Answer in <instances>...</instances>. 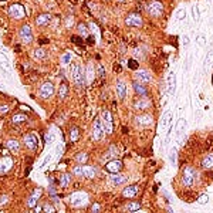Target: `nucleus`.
<instances>
[{
  "label": "nucleus",
  "instance_id": "nucleus-38",
  "mask_svg": "<svg viewBox=\"0 0 213 213\" xmlns=\"http://www.w3.org/2000/svg\"><path fill=\"white\" fill-rule=\"evenodd\" d=\"M176 149L175 148H172L171 149V152H169V159H171V162L173 163V165H175L176 163V161H178V156H176Z\"/></svg>",
  "mask_w": 213,
  "mask_h": 213
},
{
  "label": "nucleus",
  "instance_id": "nucleus-30",
  "mask_svg": "<svg viewBox=\"0 0 213 213\" xmlns=\"http://www.w3.org/2000/svg\"><path fill=\"white\" fill-rule=\"evenodd\" d=\"M70 182H71V178H70V173H63L60 176V179H58V183H60L61 188H67L70 185Z\"/></svg>",
  "mask_w": 213,
  "mask_h": 213
},
{
  "label": "nucleus",
  "instance_id": "nucleus-24",
  "mask_svg": "<svg viewBox=\"0 0 213 213\" xmlns=\"http://www.w3.org/2000/svg\"><path fill=\"white\" fill-rule=\"evenodd\" d=\"M134 90H135V93L138 94V95H141V97H145L146 94H148V90L142 85V83H134Z\"/></svg>",
  "mask_w": 213,
  "mask_h": 213
},
{
  "label": "nucleus",
  "instance_id": "nucleus-41",
  "mask_svg": "<svg viewBox=\"0 0 213 213\" xmlns=\"http://www.w3.org/2000/svg\"><path fill=\"white\" fill-rule=\"evenodd\" d=\"M185 16H186V10L185 9H181V10H178V11H176V19H178V20L185 19Z\"/></svg>",
  "mask_w": 213,
  "mask_h": 213
},
{
  "label": "nucleus",
  "instance_id": "nucleus-19",
  "mask_svg": "<svg viewBox=\"0 0 213 213\" xmlns=\"http://www.w3.org/2000/svg\"><path fill=\"white\" fill-rule=\"evenodd\" d=\"M40 196H41V189L38 188V189L34 190V193H33L31 196H28V199H27V206H28V208H34V206L37 205V200H38Z\"/></svg>",
  "mask_w": 213,
  "mask_h": 213
},
{
  "label": "nucleus",
  "instance_id": "nucleus-32",
  "mask_svg": "<svg viewBox=\"0 0 213 213\" xmlns=\"http://www.w3.org/2000/svg\"><path fill=\"white\" fill-rule=\"evenodd\" d=\"M213 64V50H210L206 56V60H205V71H208L209 67Z\"/></svg>",
  "mask_w": 213,
  "mask_h": 213
},
{
  "label": "nucleus",
  "instance_id": "nucleus-45",
  "mask_svg": "<svg viewBox=\"0 0 213 213\" xmlns=\"http://www.w3.org/2000/svg\"><path fill=\"white\" fill-rule=\"evenodd\" d=\"M100 209H101V206L98 203H94L93 206H91V210H93V212H100Z\"/></svg>",
  "mask_w": 213,
  "mask_h": 213
},
{
  "label": "nucleus",
  "instance_id": "nucleus-33",
  "mask_svg": "<svg viewBox=\"0 0 213 213\" xmlns=\"http://www.w3.org/2000/svg\"><path fill=\"white\" fill-rule=\"evenodd\" d=\"M33 56H34L36 60H43V58H46V57H47V53L43 50V48H36Z\"/></svg>",
  "mask_w": 213,
  "mask_h": 213
},
{
  "label": "nucleus",
  "instance_id": "nucleus-23",
  "mask_svg": "<svg viewBox=\"0 0 213 213\" xmlns=\"http://www.w3.org/2000/svg\"><path fill=\"white\" fill-rule=\"evenodd\" d=\"M67 94H68V84L61 83L60 87H58V93H57V95H58L60 100H64V98L67 97Z\"/></svg>",
  "mask_w": 213,
  "mask_h": 213
},
{
  "label": "nucleus",
  "instance_id": "nucleus-29",
  "mask_svg": "<svg viewBox=\"0 0 213 213\" xmlns=\"http://www.w3.org/2000/svg\"><path fill=\"white\" fill-rule=\"evenodd\" d=\"M26 121H27V116L24 115V114H16L11 118V122H13L14 125H20V124H23Z\"/></svg>",
  "mask_w": 213,
  "mask_h": 213
},
{
  "label": "nucleus",
  "instance_id": "nucleus-36",
  "mask_svg": "<svg viewBox=\"0 0 213 213\" xmlns=\"http://www.w3.org/2000/svg\"><path fill=\"white\" fill-rule=\"evenodd\" d=\"M78 33H80V36H84V37H85V36H87L88 34V27L87 26H85V24L84 23H80L78 24Z\"/></svg>",
  "mask_w": 213,
  "mask_h": 213
},
{
  "label": "nucleus",
  "instance_id": "nucleus-6",
  "mask_svg": "<svg viewBox=\"0 0 213 213\" xmlns=\"http://www.w3.org/2000/svg\"><path fill=\"white\" fill-rule=\"evenodd\" d=\"M104 134H105V131H104L101 118H95V121L93 124V139L94 141H100V139H102Z\"/></svg>",
  "mask_w": 213,
  "mask_h": 213
},
{
  "label": "nucleus",
  "instance_id": "nucleus-18",
  "mask_svg": "<svg viewBox=\"0 0 213 213\" xmlns=\"http://www.w3.org/2000/svg\"><path fill=\"white\" fill-rule=\"evenodd\" d=\"M13 166V161L10 159L9 156H5L0 159V173H5Z\"/></svg>",
  "mask_w": 213,
  "mask_h": 213
},
{
  "label": "nucleus",
  "instance_id": "nucleus-7",
  "mask_svg": "<svg viewBox=\"0 0 213 213\" xmlns=\"http://www.w3.org/2000/svg\"><path fill=\"white\" fill-rule=\"evenodd\" d=\"M148 13L152 17H161L163 13V5L158 0H152L148 5Z\"/></svg>",
  "mask_w": 213,
  "mask_h": 213
},
{
  "label": "nucleus",
  "instance_id": "nucleus-10",
  "mask_svg": "<svg viewBox=\"0 0 213 213\" xmlns=\"http://www.w3.org/2000/svg\"><path fill=\"white\" fill-rule=\"evenodd\" d=\"M19 36L21 38V41L26 43V44H30L33 41V33H31V27L28 24H23L20 27V31H19Z\"/></svg>",
  "mask_w": 213,
  "mask_h": 213
},
{
  "label": "nucleus",
  "instance_id": "nucleus-46",
  "mask_svg": "<svg viewBox=\"0 0 213 213\" xmlns=\"http://www.w3.org/2000/svg\"><path fill=\"white\" fill-rule=\"evenodd\" d=\"M98 75L100 77H104V67L101 64H98Z\"/></svg>",
  "mask_w": 213,
  "mask_h": 213
},
{
  "label": "nucleus",
  "instance_id": "nucleus-12",
  "mask_svg": "<svg viewBox=\"0 0 213 213\" xmlns=\"http://www.w3.org/2000/svg\"><path fill=\"white\" fill-rule=\"evenodd\" d=\"M23 141H24V145H26L28 149H31V151H34V149L38 146V139H37V136H36L34 134L24 135Z\"/></svg>",
  "mask_w": 213,
  "mask_h": 213
},
{
  "label": "nucleus",
  "instance_id": "nucleus-21",
  "mask_svg": "<svg viewBox=\"0 0 213 213\" xmlns=\"http://www.w3.org/2000/svg\"><path fill=\"white\" fill-rule=\"evenodd\" d=\"M136 193H138V186L136 185H129L122 190L124 198H134V196H136Z\"/></svg>",
  "mask_w": 213,
  "mask_h": 213
},
{
  "label": "nucleus",
  "instance_id": "nucleus-28",
  "mask_svg": "<svg viewBox=\"0 0 213 213\" xmlns=\"http://www.w3.org/2000/svg\"><path fill=\"white\" fill-rule=\"evenodd\" d=\"M186 128V120H183V118H181V120L176 122L175 125V132L176 135H181L182 132H183V129Z\"/></svg>",
  "mask_w": 213,
  "mask_h": 213
},
{
  "label": "nucleus",
  "instance_id": "nucleus-44",
  "mask_svg": "<svg viewBox=\"0 0 213 213\" xmlns=\"http://www.w3.org/2000/svg\"><path fill=\"white\" fill-rule=\"evenodd\" d=\"M9 112V106L7 105H0V114H6Z\"/></svg>",
  "mask_w": 213,
  "mask_h": 213
},
{
  "label": "nucleus",
  "instance_id": "nucleus-50",
  "mask_svg": "<svg viewBox=\"0 0 213 213\" xmlns=\"http://www.w3.org/2000/svg\"><path fill=\"white\" fill-rule=\"evenodd\" d=\"M183 44H186V46L189 44V37H188V36H186V37H183Z\"/></svg>",
  "mask_w": 213,
  "mask_h": 213
},
{
  "label": "nucleus",
  "instance_id": "nucleus-43",
  "mask_svg": "<svg viewBox=\"0 0 213 213\" xmlns=\"http://www.w3.org/2000/svg\"><path fill=\"white\" fill-rule=\"evenodd\" d=\"M43 210H44V212H56V209L53 208L51 205H44V206H43Z\"/></svg>",
  "mask_w": 213,
  "mask_h": 213
},
{
  "label": "nucleus",
  "instance_id": "nucleus-4",
  "mask_svg": "<svg viewBox=\"0 0 213 213\" xmlns=\"http://www.w3.org/2000/svg\"><path fill=\"white\" fill-rule=\"evenodd\" d=\"M196 171H195L192 166H186L182 172V182H183V185L185 186H192L195 183V178H196Z\"/></svg>",
  "mask_w": 213,
  "mask_h": 213
},
{
  "label": "nucleus",
  "instance_id": "nucleus-16",
  "mask_svg": "<svg viewBox=\"0 0 213 213\" xmlns=\"http://www.w3.org/2000/svg\"><path fill=\"white\" fill-rule=\"evenodd\" d=\"M50 21H51V14L50 13H41L36 17V26H38V27L47 26Z\"/></svg>",
  "mask_w": 213,
  "mask_h": 213
},
{
  "label": "nucleus",
  "instance_id": "nucleus-47",
  "mask_svg": "<svg viewBox=\"0 0 213 213\" xmlns=\"http://www.w3.org/2000/svg\"><path fill=\"white\" fill-rule=\"evenodd\" d=\"M7 203V196H0V206Z\"/></svg>",
  "mask_w": 213,
  "mask_h": 213
},
{
  "label": "nucleus",
  "instance_id": "nucleus-15",
  "mask_svg": "<svg viewBox=\"0 0 213 213\" xmlns=\"http://www.w3.org/2000/svg\"><path fill=\"white\" fill-rule=\"evenodd\" d=\"M135 75H136V78H138L139 83H142V84L151 83V81H152V74H151L149 71H146V70H138Z\"/></svg>",
  "mask_w": 213,
  "mask_h": 213
},
{
  "label": "nucleus",
  "instance_id": "nucleus-34",
  "mask_svg": "<svg viewBox=\"0 0 213 213\" xmlns=\"http://www.w3.org/2000/svg\"><path fill=\"white\" fill-rule=\"evenodd\" d=\"M75 161L78 163H87V161H88V155L85 152H80V153H77L75 155Z\"/></svg>",
  "mask_w": 213,
  "mask_h": 213
},
{
  "label": "nucleus",
  "instance_id": "nucleus-39",
  "mask_svg": "<svg viewBox=\"0 0 213 213\" xmlns=\"http://www.w3.org/2000/svg\"><path fill=\"white\" fill-rule=\"evenodd\" d=\"M209 202V196L206 193H203V195H200L199 196V199H198V203L199 205H206Z\"/></svg>",
  "mask_w": 213,
  "mask_h": 213
},
{
  "label": "nucleus",
  "instance_id": "nucleus-5",
  "mask_svg": "<svg viewBox=\"0 0 213 213\" xmlns=\"http://www.w3.org/2000/svg\"><path fill=\"white\" fill-rule=\"evenodd\" d=\"M54 85H53V83H50V81H47V83H44L40 87V90H38V95H40V98H43V100H48V98H51L53 95H54Z\"/></svg>",
  "mask_w": 213,
  "mask_h": 213
},
{
  "label": "nucleus",
  "instance_id": "nucleus-9",
  "mask_svg": "<svg viewBox=\"0 0 213 213\" xmlns=\"http://www.w3.org/2000/svg\"><path fill=\"white\" fill-rule=\"evenodd\" d=\"M9 14H10V17H13L16 20H20L26 16V10H24V7L21 5L14 3V5H11L9 7Z\"/></svg>",
  "mask_w": 213,
  "mask_h": 213
},
{
  "label": "nucleus",
  "instance_id": "nucleus-37",
  "mask_svg": "<svg viewBox=\"0 0 213 213\" xmlns=\"http://www.w3.org/2000/svg\"><path fill=\"white\" fill-rule=\"evenodd\" d=\"M171 118H172V114L171 112H166L165 114V118H163V121H162V128L165 129L168 125H169V121H171Z\"/></svg>",
  "mask_w": 213,
  "mask_h": 213
},
{
  "label": "nucleus",
  "instance_id": "nucleus-40",
  "mask_svg": "<svg viewBox=\"0 0 213 213\" xmlns=\"http://www.w3.org/2000/svg\"><path fill=\"white\" fill-rule=\"evenodd\" d=\"M70 61H71V54H70V53H65L64 56L61 57V63H63V64H70Z\"/></svg>",
  "mask_w": 213,
  "mask_h": 213
},
{
  "label": "nucleus",
  "instance_id": "nucleus-26",
  "mask_svg": "<svg viewBox=\"0 0 213 213\" xmlns=\"http://www.w3.org/2000/svg\"><path fill=\"white\" fill-rule=\"evenodd\" d=\"M6 145H7V148H9L11 152H14V153L20 151V144H19V141H16V139H9Z\"/></svg>",
  "mask_w": 213,
  "mask_h": 213
},
{
  "label": "nucleus",
  "instance_id": "nucleus-20",
  "mask_svg": "<svg viewBox=\"0 0 213 213\" xmlns=\"http://www.w3.org/2000/svg\"><path fill=\"white\" fill-rule=\"evenodd\" d=\"M116 95H118L120 100H124L126 95V84H125V81H122V80H120V81L116 83Z\"/></svg>",
  "mask_w": 213,
  "mask_h": 213
},
{
  "label": "nucleus",
  "instance_id": "nucleus-52",
  "mask_svg": "<svg viewBox=\"0 0 213 213\" xmlns=\"http://www.w3.org/2000/svg\"><path fill=\"white\" fill-rule=\"evenodd\" d=\"M118 2H125V0H118Z\"/></svg>",
  "mask_w": 213,
  "mask_h": 213
},
{
  "label": "nucleus",
  "instance_id": "nucleus-25",
  "mask_svg": "<svg viewBox=\"0 0 213 213\" xmlns=\"http://www.w3.org/2000/svg\"><path fill=\"white\" fill-rule=\"evenodd\" d=\"M168 85H169V94H175V87H176V80H175V74L173 73H169L168 75Z\"/></svg>",
  "mask_w": 213,
  "mask_h": 213
},
{
  "label": "nucleus",
  "instance_id": "nucleus-27",
  "mask_svg": "<svg viewBox=\"0 0 213 213\" xmlns=\"http://www.w3.org/2000/svg\"><path fill=\"white\" fill-rule=\"evenodd\" d=\"M110 179H111V182L114 183V185H121V183H125L126 182V178L124 175H116V173H114L112 176H110Z\"/></svg>",
  "mask_w": 213,
  "mask_h": 213
},
{
  "label": "nucleus",
  "instance_id": "nucleus-35",
  "mask_svg": "<svg viewBox=\"0 0 213 213\" xmlns=\"http://www.w3.org/2000/svg\"><path fill=\"white\" fill-rule=\"evenodd\" d=\"M126 209H128L129 212H139V210H141V203H138V202H131V203L126 206Z\"/></svg>",
  "mask_w": 213,
  "mask_h": 213
},
{
  "label": "nucleus",
  "instance_id": "nucleus-31",
  "mask_svg": "<svg viewBox=\"0 0 213 213\" xmlns=\"http://www.w3.org/2000/svg\"><path fill=\"white\" fill-rule=\"evenodd\" d=\"M78 138H80V129L77 126H73L71 131H70V139L73 142H75V141H78Z\"/></svg>",
  "mask_w": 213,
  "mask_h": 213
},
{
  "label": "nucleus",
  "instance_id": "nucleus-14",
  "mask_svg": "<svg viewBox=\"0 0 213 213\" xmlns=\"http://www.w3.org/2000/svg\"><path fill=\"white\" fill-rule=\"evenodd\" d=\"M135 121H136V124L141 126H148L153 122V116L149 115V114H141V115L135 116Z\"/></svg>",
  "mask_w": 213,
  "mask_h": 213
},
{
  "label": "nucleus",
  "instance_id": "nucleus-8",
  "mask_svg": "<svg viewBox=\"0 0 213 213\" xmlns=\"http://www.w3.org/2000/svg\"><path fill=\"white\" fill-rule=\"evenodd\" d=\"M101 121L102 125H104V131L106 134H112V129H114V124H112V115L110 111H102L101 114Z\"/></svg>",
  "mask_w": 213,
  "mask_h": 213
},
{
  "label": "nucleus",
  "instance_id": "nucleus-17",
  "mask_svg": "<svg viewBox=\"0 0 213 213\" xmlns=\"http://www.w3.org/2000/svg\"><path fill=\"white\" fill-rule=\"evenodd\" d=\"M152 105V102L149 101L148 98H145V97H142V98H139L138 101H135L134 102V108L135 110H148L149 106Z\"/></svg>",
  "mask_w": 213,
  "mask_h": 213
},
{
  "label": "nucleus",
  "instance_id": "nucleus-11",
  "mask_svg": "<svg viewBox=\"0 0 213 213\" xmlns=\"http://www.w3.org/2000/svg\"><path fill=\"white\" fill-rule=\"evenodd\" d=\"M142 23H144V21H142V17L138 16V14H135V13L128 14L125 19V24L129 26V27H141Z\"/></svg>",
  "mask_w": 213,
  "mask_h": 213
},
{
  "label": "nucleus",
  "instance_id": "nucleus-42",
  "mask_svg": "<svg viewBox=\"0 0 213 213\" xmlns=\"http://www.w3.org/2000/svg\"><path fill=\"white\" fill-rule=\"evenodd\" d=\"M196 41L199 43L200 47H205V46H206V38H205V36H198V37H196Z\"/></svg>",
  "mask_w": 213,
  "mask_h": 213
},
{
  "label": "nucleus",
  "instance_id": "nucleus-51",
  "mask_svg": "<svg viewBox=\"0 0 213 213\" xmlns=\"http://www.w3.org/2000/svg\"><path fill=\"white\" fill-rule=\"evenodd\" d=\"M70 2H73V3H77V0H70Z\"/></svg>",
  "mask_w": 213,
  "mask_h": 213
},
{
  "label": "nucleus",
  "instance_id": "nucleus-48",
  "mask_svg": "<svg viewBox=\"0 0 213 213\" xmlns=\"http://www.w3.org/2000/svg\"><path fill=\"white\" fill-rule=\"evenodd\" d=\"M193 19L199 20V10H196V7H193Z\"/></svg>",
  "mask_w": 213,
  "mask_h": 213
},
{
  "label": "nucleus",
  "instance_id": "nucleus-22",
  "mask_svg": "<svg viewBox=\"0 0 213 213\" xmlns=\"http://www.w3.org/2000/svg\"><path fill=\"white\" fill-rule=\"evenodd\" d=\"M202 166L203 169H213V153H208L202 159Z\"/></svg>",
  "mask_w": 213,
  "mask_h": 213
},
{
  "label": "nucleus",
  "instance_id": "nucleus-49",
  "mask_svg": "<svg viewBox=\"0 0 213 213\" xmlns=\"http://www.w3.org/2000/svg\"><path fill=\"white\" fill-rule=\"evenodd\" d=\"M129 67H131V68H136V61H135V60H131V61H129Z\"/></svg>",
  "mask_w": 213,
  "mask_h": 213
},
{
  "label": "nucleus",
  "instance_id": "nucleus-2",
  "mask_svg": "<svg viewBox=\"0 0 213 213\" xmlns=\"http://www.w3.org/2000/svg\"><path fill=\"white\" fill-rule=\"evenodd\" d=\"M73 175L74 176H81V178H87V179H94L97 175V169L94 166H87L84 163H78V166L73 169Z\"/></svg>",
  "mask_w": 213,
  "mask_h": 213
},
{
  "label": "nucleus",
  "instance_id": "nucleus-1",
  "mask_svg": "<svg viewBox=\"0 0 213 213\" xmlns=\"http://www.w3.org/2000/svg\"><path fill=\"white\" fill-rule=\"evenodd\" d=\"M71 75H73V81L75 85L83 88L85 85V73H84L83 67L78 63H71Z\"/></svg>",
  "mask_w": 213,
  "mask_h": 213
},
{
  "label": "nucleus",
  "instance_id": "nucleus-3",
  "mask_svg": "<svg viewBox=\"0 0 213 213\" xmlns=\"http://www.w3.org/2000/svg\"><path fill=\"white\" fill-rule=\"evenodd\" d=\"M68 203L73 208H83L88 203V195L84 192H75L71 196H68Z\"/></svg>",
  "mask_w": 213,
  "mask_h": 213
},
{
  "label": "nucleus",
  "instance_id": "nucleus-13",
  "mask_svg": "<svg viewBox=\"0 0 213 213\" xmlns=\"http://www.w3.org/2000/svg\"><path fill=\"white\" fill-rule=\"evenodd\" d=\"M105 169L111 173H118V172L122 169V162L118 161V159H114V161H110V162L105 163Z\"/></svg>",
  "mask_w": 213,
  "mask_h": 213
}]
</instances>
